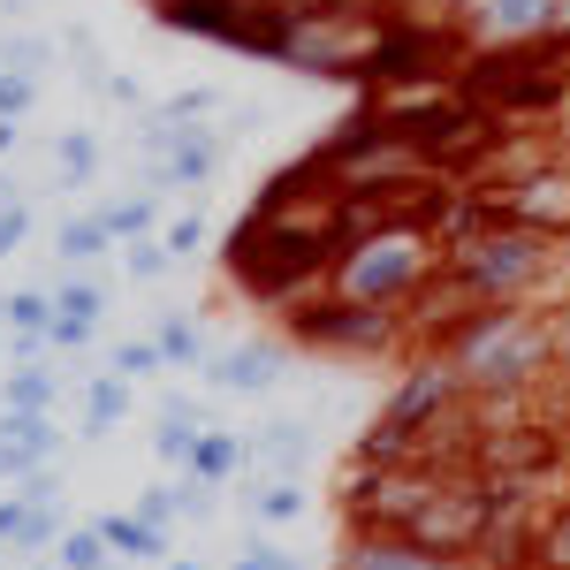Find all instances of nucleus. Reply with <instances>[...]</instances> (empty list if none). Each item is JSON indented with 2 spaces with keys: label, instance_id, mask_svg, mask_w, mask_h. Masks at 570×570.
Masks as SVG:
<instances>
[{
  "label": "nucleus",
  "instance_id": "34",
  "mask_svg": "<svg viewBox=\"0 0 570 570\" xmlns=\"http://www.w3.org/2000/svg\"><path fill=\"white\" fill-rule=\"evenodd\" d=\"M168 244H160V236H137V244H122V274H130V282H160V274H168Z\"/></svg>",
  "mask_w": 570,
  "mask_h": 570
},
{
  "label": "nucleus",
  "instance_id": "36",
  "mask_svg": "<svg viewBox=\"0 0 570 570\" xmlns=\"http://www.w3.org/2000/svg\"><path fill=\"white\" fill-rule=\"evenodd\" d=\"M31 107H39V77H8L0 69V122H23Z\"/></svg>",
  "mask_w": 570,
  "mask_h": 570
},
{
  "label": "nucleus",
  "instance_id": "32",
  "mask_svg": "<svg viewBox=\"0 0 570 570\" xmlns=\"http://www.w3.org/2000/svg\"><path fill=\"white\" fill-rule=\"evenodd\" d=\"M107 373H122V381H153V373H168V357H160V343L145 335V343H115Z\"/></svg>",
  "mask_w": 570,
  "mask_h": 570
},
{
  "label": "nucleus",
  "instance_id": "35",
  "mask_svg": "<svg viewBox=\"0 0 570 570\" xmlns=\"http://www.w3.org/2000/svg\"><path fill=\"white\" fill-rule=\"evenodd\" d=\"M91 335H99V320H77V312H53V320H46V351L53 357L91 351Z\"/></svg>",
  "mask_w": 570,
  "mask_h": 570
},
{
  "label": "nucleus",
  "instance_id": "37",
  "mask_svg": "<svg viewBox=\"0 0 570 570\" xmlns=\"http://www.w3.org/2000/svg\"><path fill=\"white\" fill-rule=\"evenodd\" d=\"M168 494H176V518H214V487H206V480H190V472H183Z\"/></svg>",
  "mask_w": 570,
  "mask_h": 570
},
{
  "label": "nucleus",
  "instance_id": "19",
  "mask_svg": "<svg viewBox=\"0 0 570 570\" xmlns=\"http://www.w3.org/2000/svg\"><path fill=\"white\" fill-rule=\"evenodd\" d=\"M122 419H130V381H122V373H99V381L85 389V434L107 441Z\"/></svg>",
  "mask_w": 570,
  "mask_h": 570
},
{
  "label": "nucleus",
  "instance_id": "28",
  "mask_svg": "<svg viewBox=\"0 0 570 570\" xmlns=\"http://www.w3.org/2000/svg\"><path fill=\"white\" fill-rule=\"evenodd\" d=\"M53 556H61V570H107V540H99V525H61V540H53Z\"/></svg>",
  "mask_w": 570,
  "mask_h": 570
},
{
  "label": "nucleus",
  "instance_id": "26",
  "mask_svg": "<svg viewBox=\"0 0 570 570\" xmlns=\"http://www.w3.org/2000/svg\"><path fill=\"white\" fill-rule=\"evenodd\" d=\"M0 441H23V449L46 456V464L61 456V434H53V419H46V411H0Z\"/></svg>",
  "mask_w": 570,
  "mask_h": 570
},
{
  "label": "nucleus",
  "instance_id": "18",
  "mask_svg": "<svg viewBox=\"0 0 570 570\" xmlns=\"http://www.w3.org/2000/svg\"><path fill=\"white\" fill-rule=\"evenodd\" d=\"M525 570H570V502H556V510H540V518H532Z\"/></svg>",
  "mask_w": 570,
  "mask_h": 570
},
{
  "label": "nucleus",
  "instance_id": "30",
  "mask_svg": "<svg viewBox=\"0 0 570 570\" xmlns=\"http://www.w3.org/2000/svg\"><path fill=\"white\" fill-rule=\"evenodd\" d=\"M53 540H61V510H46V502H23V525L8 548H23V556H53Z\"/></svg>",
  "mask_w": 570,
  "mask_h": 570
},
{
  "label": "nucleus",
  "instance_id": "17",
  "mask_svg": "<svg viewBox=\"0 0 570 570\" xmlns=\"http://www.w3.org/2000/svg\"><path fill=\"white\" fill-rule=\"evenodd\" d=\"M107 236L115 244H137V236H160V190H130V198H107L99 206Z\"/></svg>",
  "mask_w": 570,
  "mask_h": 570
},
{
  "label": "nucleus",
  "instance_id": "16",
  "mask_svg": "<svg viewBox=\"0 0 570 570\" xmlns=\"http://www.w3.org/2000/svg\"><path fill=\"white\" fill-rule=\"evenodd\" d=\"M107 252H115V236H107L99 214H77L53 228V266H91V259H107Z\"/></svg>",
  "mask_w": 570,
  "mask_h": 570
},
{
  "label": "nucleus",
  "instance_id": "22",
  "mask_svg": "<svg viewBox=\"0 0 570 570\" xmlns=\"http://www.w3.org/2000/svg\"><path fill=\"white\" fill-rule=\"evenodd\" d=\"M53 312L99 320V312H107V282H99V274H85V266H61V282H53Z\"/></svg>",
  "mask_w": 570,
  "mask_h": 570
},
{
  "label": "nucleus",
  "instance_id": "45",
  "mask_svg": "<svg viewBox=\"0 0 570 570\" xmlns=\"http://www.w3.org/2000/svg\"><path fill=\"white\" fill-rule=\"evenodd\" d=\"M16 198H23V190H16V183H8V176H0V206H16Z\"/></svg>",
  "mask_w": 570,
  "mask_h": 570
},
{
  "label": "nucleus",
  "instance_id": "14",
  "mask_svg": "<svg viewBox=\"0 0 570 570\" xmlns=\"http://www.w3.org/2000/svg\"><path fill=\"white\" fill-rule=\"evenodd\" d=\"M190 480H206V487H228L236 472H252V441H236V434H206L198 426V441H190V464H183Z\"/></svg>",
  "mask_w": 570,
  "mask_h": 570
},
{
  "label": "nucleus",
  "instance_id": "13",
  "mask_svg": "<svg viewBox=\"0 0 570 570\" xmlns=\"http://www.w3.org/2000/svg\"><path fill=\"white\" fill-rule=\"evenodd\" d=\"M252 464H266L274 480H297L312 464V434H305V419H266L259 434H252Z\"/></svg>",
  "mask_w": 570,
  "mask_h": 570
},
{
  "label": "nucleus",
  "instance_id": "31",
  "mask_svg": "<svg viewBox=\"0 0 570 570\" xmlns=\"http://www.w3.org/2000/svg\"><path fill=\"white\" fill-rule=\"evenodd\" d=\"M160 244H168V259H198V252H206V214H198V206H183L176 220H160Z\"/></svg>",
  "mask_w": 570,
  "mask_h": 570
},
{
  "label": "nucleus",
  "instance_id": "12",
  "mask_svg": "<svg viewBox=\"0 0 570 570\" xmlns=\"http://www.w3.org/2000/svg\"><path fill=\"white\" fill-rule=\"evenodd\" d=\"M335 570H472V563H441V556L411 548V540H395V532H357Z\"/></svg>",
  "mask_w": 570,
  "mask_h": 570
},
{
  "label": "nucleus",
  "instance_id": "15",
  "mask_svg": "<svg viewBox=\"0 0 570 570\" xmlns=\"http://www.w3.org/2000/svg\"><path fill=\"white\" fill-rule=\"evenodd\" d=\"M99 525V540L115 548V556H130V563H168V532L160 525H145V518H122V510H107V518H91Z\"/></svg>",
  "mask_w": 570,
  "mask_h": 570
},
{
  "label": "nucleus",
  "instance_id": "24",
  "mask_svg": "<svg viewBox=\"0 0 570 570\" xmlns=\"http://www.w3.org/2000/svg\"><path fill=\"white\" fill-rule=\"evenodd\" d=\"M53 168H61V190H85V183L99 176V137H91V130H69L61 145H53Z\"/></svg>",
  "mask_w": 570,
  "mask_h": 570
},
{
  "label": "nucleus",
  "instance_id": "29",
  "mask_svg": "<svg viewBox=\"0 0 570 570\" xmlns=\"http://www.w3.org/2000/svg\"><path fill=\"white\" fill-rule=\"evenodd\" d=\"M190 441H198V419H190V411H160L153 456H160V464H190Z\"/></svg>",
  "mask_w": 570,
  "mask_h": 570
},
{
  "label": "nucleus",
  "instance_id": "44",
  "mask_svg": "<svg viewBox=\"0 0 570 570\" xmlns=\"http://www.w3.org/2000/svg\"><path fill=\"white\" fill-rule=\"evenodd\" d=\"M228 570H266V556H252V548H244V556H236Z\"/></svg>",
  "mask_w": 570,
  "mask_h": 570
},
{
  "label": "nucleus",
  "instance_id": "20",
  "mask_svg": "<svg viewBox=\"0 0 570 570\" xmlns=\"http://www.w3.org/2000/svg\"><path fill=\"white\" fill-rule=\"evenodd\" d=\"M153 343H160V357H168V365H183V373L214 357V343H206V327H198V320H183V312H160Z\"/></svg>",
  "mask_w": 570,
  "mask_h": 570
},
{
  "label": "nucleus",
  "instance_id": "25",
  "mask_svg": "<svg viewBox=\"0 0 570 570\" xmlns=\"http://www.w3.org/2000/svg\"><path fill=\"white\" fill-rule=\"evenodd\" d=\"M53 395H61V381H53V365H23V373H8V389H0V403H8V411H53Z\"/></svg>",
  "mask_w": 570,
  "mask_h": 570
},
{
  "label": "nucleus",
  "instance_id": "4",
  "mask_svg": "<svg viewBox=\"0 0 570 570\" xmlns=\"http://www.w3.org/2000/svg\"><path fill=\"white\" fill-rule=\"evenodd\" d=\"M426 274H441V236H426V228H365V236H351L335 252L327 289L335 297H357V305L403 312L426 289Z\"/></svg>",
  "mask_w": 570,
  "mask_h": 570
},
{
  "label": "nucleus",
  "instance_id": "5",
  "mask_svg": "<svg viewBox=\"0 0 570 570\" xmlns=\"http://www.w3.org/2000/svg\"><path fill=\"white\" fill-rule=\"evenodd\" d=\"M282 327H289L297 351H327V357H395V351H411L403 312L357 305V297H335V289H312L305 305H289Z\"/></svg>",
  "mask_w": 570,
  "mask_h": 570
},
{
  "label": "nucleus",
  "instance_id": "7",
  "mask_svg": "<svg viewBox=\"0 0 570 570\" xmlns=\"http://www.w3.org/2000/svg\"><path fill=\"white\" fill-rule=\"evenodd\" d=\"M464 190V183H456ZM480 220H510V228H532L548 244H570V160H540L518 183H494V190H464Z\"/></svg>",
  "mask_w": 570,
  "mask_h": 570
},
{
  "label": "nucleus",
  "instance_id": "43",
  "mask_svg": "<svg viewBox=\"0 0 570 570\" xmlns=\"http://www.w3.org/2000/svg\"><path fill=\"white\" fill-rule=\"evenodd\" d=\"M16 137H23V122H0V153H16Z\"/></svg>",
  "mask_w": 570,
  "mask_h": 570
},
{
  "label": "nucleus",
  "instance_id": "21",
  "mask_svg": "<svg viewBox=\"0 0 570 570\" xmlns=\"http://www.w3.org/2000/svg\"><path fill=\"white\" fill-rule=\"evenodd\" d=\"M244 502L259 510L266 525H297V518L312 510V494H305L297 480H259V487H244Z\"/></svg>",
  "mask_w": 570,
  "mask_h": 570
},
{
  "label": "nucleus",
  "instance_id": "40",
  "mask_svg": "<svg viewBox=\"0 0 570 570\" xmlns=\"http://www.w3.org/2000/svg\"><path fill=\"white\" fill-rule=\"evenodd\" d=\"M8 357H16V365H39V357H46V335H8Z\"/></svg>",
  "mask_w": 570,
  "mask_h": 570
},
{
  "label": "nucleus",
  "instance_id": "11",
  "mask_svg": "<svg viewBox=\"0 0 570 570\" xmlns=\"http://www.w3.org/2000/svg\"><path fill=\"white\" fill-rule=\"evenodd\" d=\"M214 176H220V137L176 130L168 153H153V183H145V190H206Z\"/></svg>",
  "mask_w": 570,
  "mask_h": 570
},
{
  "label": "nucleus",
  "instance_id": "6",
  "mask_svg": "<svg viewBox=\"0 0 570 570\" xmlns=\"http://www.w3.org/2000/svg\"><path fill=\"white\" fill-rule=\"evenodd\" d=\"M449 480H456V472H441L426 456H411V464H351V480H343V518H351V532H403Z\"/></svg>",
  "mask_w": 570,
  "mask_h": 570
},
{
  "label": "nucleus",
  "instance_id": "10",
  "mask_svg": "<svg viewBox=\"0 0 570 570\" xmlns=\"http://www.w3.org/2000/svg\"><path fill=\"white\" fill-rule=\"evenodd\" d=\"M220 395H266L282 389V343H236V351H214L198 365Z\"/></svg>",
  "mask_w": 570,
  "mask_h": 570
},
{
  "label": "nucleus",
  "instance_id": "2",
  "mask_svg": "<svg viewBox=\"0 0 570 570\" xmlns=\"http://www.w3.org/2000/svg\"><path fill=\"white\" fill-rule=\"evenodd\" d=\"M456 91L487 107L494 122L540 130L548 115L570 107V23L532 31V39H480L456 69Z\"/></svg>",
  "mask_w": 570,
  "mask_h": 570
},
{
  "label": "nucleus",
  "instance_id": "27",
  "mask_svg": "<svg viewBox=\"0 0 570 570\" xmlns=\"http://www.w3.org/2000/svg\"><path fill=\"white\" fill-rule=\"evenodd\" d=\"M46 320H53V289H16V297H0V327H8V335H46Z\"/></svg>",
  "mask_w": 570,
  "mask_h": 570
},
{
  "label": "nucleus",
  "instance_id": "9",
  "mask_svg": "<svg viewBox=\"0 0 570 570\" xmlns=\"http://www.w3.org/2000/svg\"><path fill=\"white\" fill-rule=\"evenodd\" d=\"M464 403V381H456V365L441 351H419L411 365H403V381L389 389V403H381V419L389 426H403V434H426L434 419H449Z\"/></svg>",
  "mask_w": 570,
  "mask_h": 570
},
{
  "label": "nucleus",
  "instance_id": "47",
  "mask_svg": "<svg viewBox=\"0 0 570 570\" xmlns=\"http://www.w3.org/2000/svg\"><path fill=\"white\" fill-rule=\"evenodd\" d=\"M168 570H198V563H176V556H168Z\"/></svg>",
  "mask_w": 570,
  "mask_h": 570
},
{
  "label": "nucleus",
  "instance_id": "3",
  "mask_svg": "<svg viewBox=\"0 0 570 570\" xmlns=\"http://www.w3.org/2000/svg\"><path fill=\"white\" fill-rule=\"evenodd\" d=\"M563 244L532 236V228H510V220H480L472 198L456 190V214H449V236H441V266L464 274L480 297H532L540 274L556 266Z\"/></svg>",
  "mask_w": 570,
  "mask_h": 570
},
{
  "label": "nucleus",
  "instance_id": "46",
  "mask_svg": "<svg viewBox=\"0 0 570 570\" xmlns=\"http://www.w3.org/2000/svg\"><path fill=\"white\" fill-rule=\"evenodd\" d=\"M16 8H31V0H0V16H16Z\"/></svg>",
  "mask_w": 570,
  "mask_h": 570
},
{
  "label": "nucleus",
  "instance_id": "23",
  "mask_svg": "<svg viewBox=\"0 0 570 570\" xmlns=\"http://www.w3.org/2000/svg\"><path fill=\"white\" fill-rule=\"evenodd\" d=\"M53 53H61V46L46 39V31H8V39H0V69H8V77H46Z\"/></svg>",
  "mask_w": 570,
  "mask_h": 570
},
{
  "label": "nucleus",
  "instance_id": "41",
  "mask_svg": "<svg viewBox=\"0 0 570 570\" xmlns=\"http://www.w3.org/2000/svg\"><path fill=\"white\" fill-rule=\"evenodd\" d=\"M16 525H23V494H0V548L16 540Z\"/></svg>",
  "mask_w": 570,
  "mask_h": 570
},
{
  "label": "nucleus",
  "instance_id": "33",
  "mask_svg": "<svg viewBox=\"0 0 570 570\" xmlns=\"http://www.w3.org/2000/svg\"><path fill=\"white\" fill-rule=\"evenodd\" d=\"M220 107V85H190L176 99H160V122H176V130H198V115H214Z\"/></svg>",
  "mask_w": 570,
  "mask_h": 570
},
{
  "label": "nucleus",
  "instance_id": "38",
  "mask_svg": "<svg viewBox=\"0 0 570 570\" xmlns=\"http://www.w3.org/2000/svg\"><path fill=\"white\" fill-rule=\"evenodd\" d=\"M23 236H31V206L16 198V206H0V259H16V252H23Z\"/></svg>",
  "mask_w": 570,
  "mask_h": 570
},
{
  "label": "nucleus",
  "instance_id": "1",
  "mask_svg": "<svg viewBox=\"0 0 570 570\" xmlns=\"http://www.w3.org/2000/svg\"><path fill=\"white\" fill-rule=\"evenodd\" d=\"M441 357L456 365L472 403H518V395H532L563 365L556 357V312L525 305V297H494V305H480L449 335Z\"/></svg>",
  "mask_w": 570,
  "mask_h": 570
},
{
  "label": "nucleus",
  "instance_id": "39",
  "mask_svg": "<svg viewBox=\"0 0 570 570\" xmlns=\"http://www.w3.org/2000/svg\"><path fill=\"white\" fill-rule=\"evenodd\" d=\"M137 518H145V525H176V494H168V487H145V494H137Z\"/></svg>",
  "mask_w": 570,
  "mask_h": 570
},
{
  "label": "nucleus",
  "instance_id": "42",
  "mask_svg": "<svg viewBox=\"0 0 570 570\" xmlns=\"http://www.w3.org/2000/svg\"><path fill=\"white\" fill-rule=\"evenodd\" d=\"M99 91H107L115 107H137V99H145V91H137V77H107V85H99Z\"/></svg>",
  "mask_w": 570,
  "mask_h": 570
},
{
  "label": "nucleus",
  "instance_id": "8",
  "mask_svg": "<svg viewBox=\"0 0 570 570\" xmlns=\"http://www.w3.org/2000/svg\"><path fill=\"white\" fill-rule=\"evenodd\" d=\"M480 532H487V487L472 480V472H456L395 540L426 548V556H441V563H472V556H480Z\"/></svg>",
  "mask_w": 570,
  "mask_h": 570
}]
</instances>
